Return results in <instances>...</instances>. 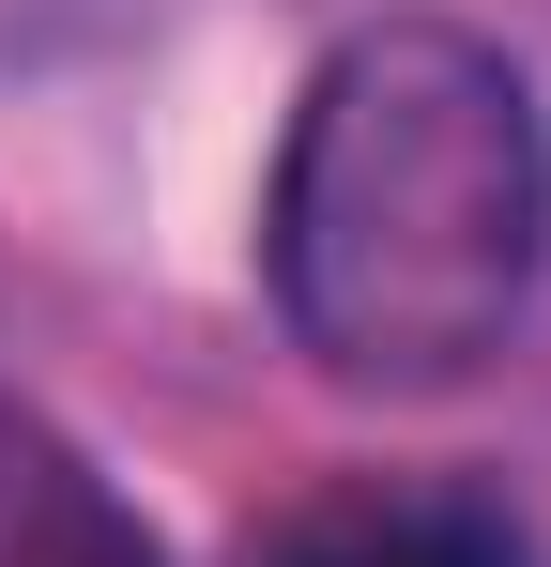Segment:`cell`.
<instances>
[{
	"mask_svg": "<svg viewBox=\"0 0 551 567\" xmlns=\"http://www.w3.org/2000/svg\"><path fill=\"white\" fill-rule=\"evenodd\" d=\"M551 277V107L475 16H353L291 93L261 185V291L291 353L367 399L475 383Z\"/></svg>",
	"mask_w": 551,
	"mask_h": 567,
	"instance_id": "obj_1",
	"label": "cell"
},
{
	"mask_svg": "<svg viewBox=\"0 0 551 567\" xmlns=\"http://www.w3.org/2000/svg\"><path fill=\"white\" fill-rule=\"evenodd\" d=\"M246 567H537V537L490 491H429V475H353L322 506H291Z\"/></svg>",
	"mask_w": 551,
	"mask_h": 567,
	"instance_id": "obj_2",
	"label": "cell"
},
{
	"mask_svg": "<svg viewBox=\"0 0 551 567\" xmlns=\"http://www.w3.org/2000/svg\"><path fill=\"white\" fill-rule=\"evenodd\" d=\"M0 567H169V553L107 491V461H92L77 430H46V414L0 399Z\"/></svg>",
	"mask_w": 551,
	"mask_h": 567,
	"instance_id": "obj_3",
	"label": "cell"
}]
</instances>
